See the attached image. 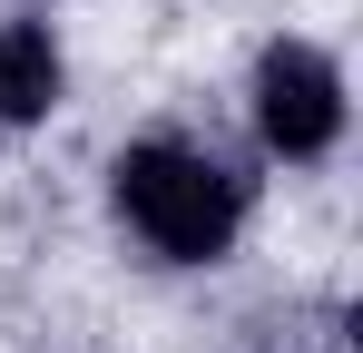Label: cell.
Listing matches in <instances>:
<instances>
[{
    "label": "cell",
    "instance_id": "cell-1",
    "mask_svg": "<svg viewBox=\"0 0 363 353\" xmlns=\"http://www.w3.org/2000/svg\"><path fill=\"white\" fill-rule=\"evenodd\" d=\"M108 186H118V216L167 265H216L236 245V226H245V176L226 157H206V147H177V138L128 147L108 167Z\"/></svg>",
    "mask_w": 363,
    "mask_h": 353
},
{
    "label": "cell",
    "instance_id": "cell-2",
    "mask_svg": "<svg viewBox=\"0 0 363 353\" xmlns=\"http://www.w3.org/2000/svg\"><path fill=\"white\" fill-rule=\"evenodd\" d=\"M255 128L275 157H324L344 138V69L314 40H275L255 59Z\"/></svg>",
    "mask_w": 363,
    "mask_h": 353
},
{
    "label": "cell",
    "instance_id": "cell-3",
    "mask_svg": "<svg viewBox=\"0 0 363 353\" xmlns=\"http://www.w3.org/2000/svg\"><path fill=\"white\" fill-rule=\"evenodd\" d=\"M50 108H60L50 20H10V30H0V118H50Z\"/></svg>",
    "mask_w": 363,
    "mask_h": 353
}]
</instances>
